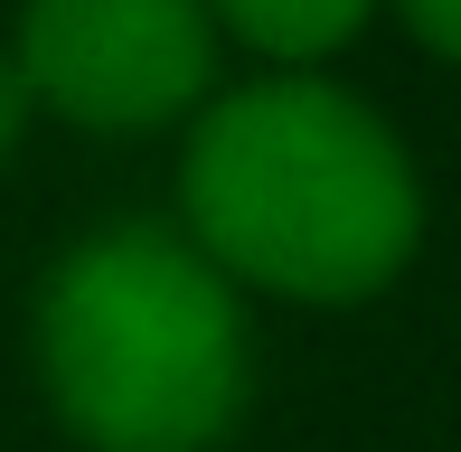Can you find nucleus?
I'll return each instance as SVG.
<instances>
[{
  "mask_svg": "<svg viewBox=\"0 0 461 452\" xmlns=\"http://www.w3.org/2000/svg\"><path fill=\"white\" fill-rule=\"evenodd\" d=\"M207 19L274 67H321L376 19V0H207Z\"/></svg>",
  "mask_w": 461,
  "mask_h": 452,
  "instance_id": "4",
  "label": "nucleus"
},
{
  "mask_svg": "<svg viewBox=\"0 0 461 452\" xmlns=\"http://www.w3.org/2000/svg\"><path fill=\"white\" fill-rule=\"evenodd\" d=\"M179 236L226 283L283 302H367L424 245V179L395 122L330 76L207 95L179 151Z\"/></svg>",
  "mask_w": 461,
  "mask_h": 452,
  "instance_id": "1",
  "label": "nucleus"
},
{
  "mask_svg": "<svg viewBox=\"0 0 461 452\" xmlns=\"http://www.w3.org/2000/svg\"><path fill=\"white\" fill-rule=\"evenodd\" d=\"M29 113H38V104H29V76H19V57L0 48V160L19 151V132H29Z\"/></svg>",
  "mask_w": 461,
  "mask_h": 452,
  "instance_id": "6",
  "label": "nucleus"
},
{
  "mask_svg": "<svg viewBox=\"0 0 461 452\" xmlns=\"http://www.w3.org/2000/svg\"><path fill=\"white\" fill-rule=\"evenodd\" d=\"M29 104L86 132H160L217 86L207 0H29L10 38Z\"/></svg>",
  "mask_w": 461,
  "mask_h": 452,
  "instance_id": "3",
  "label": "nucleus"
},
{
  "mask_svg": "<svg viewBox=\"0 0 461 452\" xmlns=\"http://www.w3.org/2000/svg\"><path fill=\"white\" fill-rule=\"evenodd\" d=\"M38 377L86 452H217L255 396L245 302L179 226H95L38 283Z\"/></svg>",
  "mask_w": 461,
  "mask_h": 452,
  "instance_id": "2",
  "label": "nucleus"
},
{
  "mask_svg": "<svg viewBox=\"0 0 461 452\" xmlns=\"http://www.w3.org/2000/svg\"><path fill=\"white\" fill-rule=\"evenodd\" d=\"M386 10L405 19L433 57H452V67H461V0H386Z\"/></svg>",
  "mask_w": 461,
  "mask_h": 452,
  "instance_id": "5",
  "label": "nucleus"
}]
</instances>
